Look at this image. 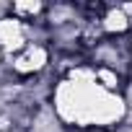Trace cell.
<instances>
[{
    "mask_svg": "<svg viewBox=\"0 0 132 132\" xmlns=\"http://www.w3.org/2000/svg\"><path fill=\"white\" fill-rule=\"evenodd\" d=\"M49 106L65 129L75 132H114L127 124L124 93H111L96 80V68L88 60L75 62L54 80Z\"/></svg>",
    "mask_w": 132,
    "mask_h": 132,
    "instance_id": "6da1fadb",
    "label": "cell"
},
{
    "mask_svg": "<svg viewBox=\"0 0 132 132\" xmlns=\"http://www.w3.org/2000/svg\"><path fill=\"white\" fill-rule=\"evenodd\" d=\"M52 57H54V52H52L49 44H36V42H31V44L23 47L18 54L8 57L5 68H8L11 78L26 83V80H34V78L49 73V68H52Z\"/></svg>",
    "mask_w": 132,
    "mask_h": 132,
    "instance_id": "7a4b0ae2",
    "label": "cell"
},
{
    "mask_svg": "<svg viewBox=\"0 0 132 132\" xmlns=\"http://www.w3.org/2000/svg\"><path fill=\"white\" fill-rule=\"evenodd\" d=\"M88 62L93 68L114 70V73H119V75H124L129 80L132 78V36L101 39L91 49V60Z\"/></svg>",
    "mask_w": 132,
    "mask_h": 132,
    "instance_id": "3957f363",
    "label": "cell"
},
{
    "mask_svg": "<svg viewBox=\"0 0 132 132\" xmlns=\"http://www.w3.org/2000/svg\"><path fill=\"white\" fill-rule=\"evenodd\" d=\"M29 26L18 18H13L11 13L5 18H0V49L5 52V57L18 54L23 47H29Z\"/></svg>",
    "mask_w": 132,
    "mask_h": 132,
    "instance_id": "277c9868",
    "label": "cell"
},
{
    "mask_svg": "<svg viewBox=\"0 0 132 132\" xmlns=\"http://www.w3.org/2000/svg\"><path fill=\"white\" fill-rule=\"evenodd\" d=\"M98 26H101V34L104 39H117V36H132V21L129 16L122 11V5L111 3V5H104L101 16H98Z\"/></svg>",
    "mask_w": 132,
    "mask_h": 132,
    "instance_id": "5b68a950",
    "label": "cell"
},
{
    "mask_svg": "<svg viewBox=\"0 0 132 132\" xmlns=\"http://www.w3.org/2000/svg\"><path fill=\"white\" fill-rule=\"evenodd\" d=\"M47 8L42 0H18V3H11V16L23 21V23H44Z\"/></svg>",
    "mask_w": 132,
    "mask_h": 132,
    "instance_id": "8992f818",
    "label": "cell"
}]
</instances>
